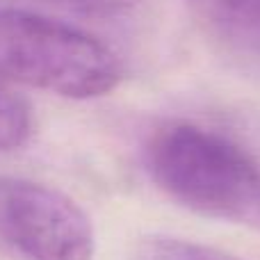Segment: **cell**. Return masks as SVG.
I'll return each mask as SVG.
<instances>
[{"instance_id": "6da1fadb", "label": "cell", "mask_w": 260, "mask_h": 260, "mask_svg": "<svg viewBox=\"0 0 260 260\" xmlns=\"http://www.w3.org/2000/svg\"><path fill=\"white\" fill-rule=\"evenodd\" d=\"M142 162L148 178L187 210L260 231V160L233 137L167 121L144 139Z\"/></svg>"}, {"instance_id": "7a4b0ae2", "label": "cell", "mask_w": 260, "mask_h": 260, "mask_svg": "<svg viewBox=\"0 0 260 260\" xmlns=\"http://www.w3.org/2000/svg\"><path fill=\"white\" fill-rule=\"evenodd\" d=\"M121 62L94 35L32 9L0 5V76L64 99H99L121 80Z\"/></svg>"}, {"instance_id": "3957f363", "label": "cell", "mask_w": 260, "mask_h": 260, "mask_svg": "<svg viewBox=\"0 0 260 260\" xmlns=\"http://www.w3.org/2000/svg\"><path fill=\"white\" fill-rule=\"evenodd\" d=\"M0 242L23 260H91L96 233L69 194L30 178L0 176Z\"/></svg>"}, {"instance_id": "277c9868", "label": "cell", "mask_w": 260, "mask_h": 260, "mask_svg": "<svg viewBox=\"0 0 260 260\" xmlns=\"http://www.w3.org/2000/svg\"><path fill=\"white\" fill-rule=\"evenodd\" d=\"M221 41L260 57V0H185Z\"/></svg>"}, {"instance_id": "5b68a950", "label": "cell", "mask_w": 260, "mask_h": 260, "mask_svg": "<svg viewBox=\"0 0 260 260\" xmlns=\"http://www.w3.org/2000/svg\"><path fill=\"white\" fill-rule=\"evenodd\" d=\"M35 128L32 105L7 78L0 76V153L27 144Z\"/></svg>"}, {"instance_id": "8992f818", "label": "cell", "mask_w": 260, "mask_h": 260, "mask_svg": "<svg viewBox=\"0 0 260 260\" xmlns=\"http://www.w3.org/2000/svg\"><path fill=\"white\" fill-rule=\"evenodd\" d=\"M9 7L32 9V12H57L67 16L91 18V21H114L130 16L144 0H7Z\"/></svg>"}, {"instance_id": "52a82bcc", "label": "cell", "mask_w": 260, "mask_h": 260, "mask_svg": "<svg viewBox=\"0 0 260 260\" xmlns=\"http://www.w3.org/2000/svg\"><path fill=\"white\" fill-rule=\"evenodd\" d=\"M133 260H240L215 247L174 238V235H148L135 247Z\"/></svg>"}]
</instances>
